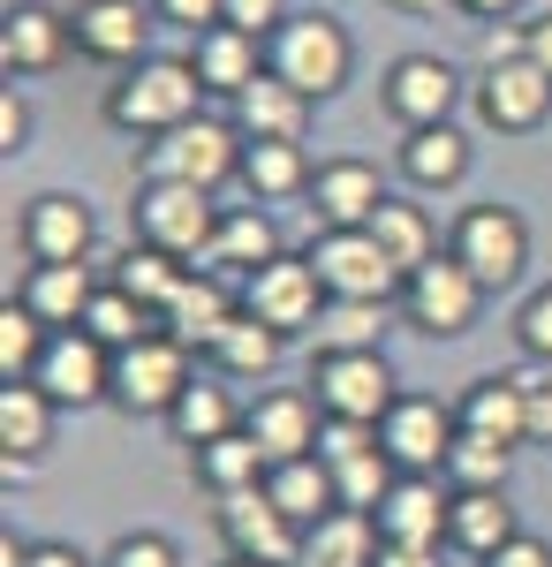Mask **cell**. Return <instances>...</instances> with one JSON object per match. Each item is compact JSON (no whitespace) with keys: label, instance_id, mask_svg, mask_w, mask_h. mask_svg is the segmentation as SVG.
Masks as SVG:
<instances>
[{"label":"cell","instance_id":"obj_3","mask_svg":"<svg viewBox=\"0 0 552 567\" xmlns=\"http://www.w3.org/2000/svg\"><path fill=\"white\" fill-rule=\"evenodd\" d=\"M136 182H190V189H227L243 182V130L219 122V114H197L182 130L152 136L136 152Z\"/></svg>","mask_w":552,"mask_h":567},{"label":"cell","instance_id":"obj_44","mask_svg":"<svg viewBox=\"0 0 552 567\" xmlns=\"http://www.w3.org/2000/svg\"><path fill=\"white\" fill-rule=\"evenodd\" d=\"M514 349H522V363L552 371V280H538L522 296V310H514Z\"/></svg>","mask_w":552,"mask_h":567},{"label":"cell","instance_id":"obj_32","mask_svg":"<svg viewBox=\"0 0 552 567\" xmlns=\"http://www.w3.org/2000/svg\"><path fill=\"white\" fill-rule=\"evenodd\" d=\"M53 432H61V409H53L31 379H23V386H0V446H8L0 470H8V477H23L45 446H53Z\"/></svg>","mask_w":552,"mask_h":567},{"label":"cell","instance_id":"obj_41","mask_svg":"<svg viewBox=\"0 0 552 567\" xmlns=\"http://www.w3.org/2000/svg\"><path fill=\"white\" fill-rule=\"evenodd\" d=\"M106 280H122L129 296H136V303H144L152 318H160V310L174 303V288L190 280V265H182V258H167V250H144V243H129L122 258H114V272H106Z\"/></svg>","mask_w":552,"mask_h":567},{"label":"cell","instance_id":"obj_19","mask_svg":"<svg viewBox=\"0 0 552 567\" xmlns=\"http://www.w3.org/2000/svg\"><path fill=\"white\" fill-rule=\"evenodd\" d=\"M69 53H76V31H69L61 8L16 0V8L0 16V69H8V84H39V76H53Z\"/></svg>","mask_w":552,"mask_h":567},{"label":"cell","instance_id":"obj_46","mask_svg":"<svg viewBox=\"0 0 552 567\" xmlns=\"http://www.w3.org/2000/svg\"><path fill=\"white\" fill-rule=\"evenodd\" d=\"M288 16H296L288 0H227V16H219V23H235V31H251V39H273Z\"/></svg>","mask_w":552,"mask_h":567},{"label":"cell","instance_id":"obj_43","mask_svg":"<svg viewBox=\"0 0 552 567\" xmlns=\"http://www.w3.org/2000/svg\"><path fill=\"white\" fill-rule=\"evenodd\" d=\"M45 341H53V326H45L39 310H23L16 296L0 303V386H23L31 371H39Z\"/></svg>","mask_w":552,"mask_h":567},{"label":"cell","instance_id":"obj_38","mask_svg":"<svg viewBox=\"0 0 552 567\" xmlns=\"http://www.w3.org/2000/svg\"><path fill=\"white\" fill-rule=\"evenodd\" d=\"M280 349H288V333H273V326H257L251 310L219 333V349L205 355L219 379H235V386H265L273 371H280Z\"/></svg>","mask_w":552,"mask_h":567},{"label":"cell","instance_id":"obj_54","mask_svg":"<svg viewBox=\"0 0 552 567\" xmlns=\"http://www.w3.org/2000/svg\"><path fill=\"white\" fill-rule=\"evenodd\" d=\"M462 16H477V23H508V16H522L530 0H454Z\"/></svg>","mask_w":552,"mask_h":567},{"label":"cell","instance_id":"obj_25","mask_svg":"<svg viewBox=\"0 0 552 567\" xmlns=\"http://www.w3.org/2000/svg\"><path fill=\"white\" fill-rule=\"evenodd\" d=\"M243 416H251V401L235 393V379H219V371H197L190 386H182V401L167 409V432H174V446H213V439H227V432H243Z\"/></svg>","mask_w":552,"mask_h":567},{"label":"cell","instance_id":"obj_35","mask_svg":"<svg viewBox=\"0 0 552 567\" xmlns=\"http://www.w3.org/2000/svg\"><path fill=\"white\" fill-rule=\"evenodd\" d=\"M379 523L356 515V507H334L326 523L303 529V560L296 567H379Z\"/></svg>","mask_w":552,"mask_h":567},{"label":"cell","instance_id":"obj_10","mask_svg":"<svg viewBox=\"0 0 552 567\" xmlns=\"http://www.w3.org/2000/svg\"><path fill=\"white\" fill-rule=\"evenodd\" d=\"M303 258L318 265L326 296H340V303H401V272L364 227H318Z\"/></svg>","mask_w":552,"mask_h":567},{"label":"cell","instance_id":"obj_21","mask_svg":"<svg viewBox=\"0 0 552 567\" xmlns=\"http://www.w3.org/2000/svg\"><path fill=\"white\" fill-rule=\"evenodd\" d=\"M243 432H251L273 462H296V454H318V439H326V409H318V393H310V386H257Z\"/></svg>","mask_w":552,"mask_h":567},{"label":"cell","instance_id":"obj_23","mask_svg":"<svg viewBox=\"0 0 552 567\" xmlns=\"http://www.w3.org/2000/svg\"><path fill=\"white\" fill-rule=\"evenodd\" d=\"M447 507H454V484L447 477H393L371 523L386 545H447Z\"/></svg>","mask_w":552,"mask_h":567},{"label":"cell","instance_id":"obj_37","mask_svg":"<svg viewBox=\"0 0 552 567\" xmlns=\"http://www.w3.org/2000/svg\"><path fill=\"white\" fill-rule=\"evenodd\" d=\"M265 470H273V454H265L251 432H227V439H213V446L190 454V477H197V492H213V499H227V492H257Z\"/></svg>","mask_w":552,"mask_h":567},{"label":"cell","instance_id":"obj_14","mask_svg":"<svg viewBox=\"0 0 552 567\" xmlns=\"http://www.w3.org/2000/svg\"><path fill=\"white\" fill-rule=\"evenodd\" d=\"M454 439H462V416L447 401H431V393H401L379 416V446L393 454L401 477H439L447 454H454Z\"/></svg>","mask_w":552,"mask_h":567},{"label":"cell","instance_id":"obj_31","mask_svg":"<svg viewBox=\"0 0 552 567\" xmlns=\"http://www.w3.org/2000/svg\"><path fill=\"white\" fill-rule=\"evenodd\" d=\"M508 537H522L508 492H454V507H447V553H462L469 567H484Z\"/></svg>","mask_w":552,"mask_h":567},{"label":"cell","instance_id":"obj_53","mask_svg":"<svg viewBox=\"0 0 552 567\" xmlns=\"http://www.w3.org/2000/svg\"><path fill=\"white\" fill-rule=\"evenodd\" d=\"M522 53L552 76V16H530V23H522Z\"/></svg>","mask_w":552,"mask_h":567},{"label":"cell","instance_id":"obj_2","mask_svg":"<svg viewBox=\"0 0 552 567\" xmlns=\"http://www.w3.org/2000/svg\"><path fill=\"white\" fill-rule=\"evenodd\" d=\"M265 69L280 76V84H296L310 106H326L348 91L356 76V39H348V23L326 16V8H296L273 39H265Z\"/></svg>","mask_w":552,"mask_h":567},{"label":"cell","instance_id":"obj_45","mask_svg":"<svg viewBox=\"0 0 552 567\" xmlns=\"http://www.w3.org/2000/svg\"><path fill=\"white\" fill-rule=\"evenodd\" d=\"M99 567H182V545H174L167 529H122L99 553Z\"/></svg>","mask_w":552,"mask_h":567},{"label":"cell","instance_id":"obj_26","mask_svg":"<svg viewBox=\"0 0 552 567\" xmlns=\"http://www.w3.org/2000/svg\"><path fill=\"white\" fill-rule=\"evenodd\" d=\"M386 189L379 167L371 159H318V182H310V219L318 227H371V213H379Z\"/></svg>","mask_w":552,"mask_h":567},{"label":"cell","instance_id":"obj_1","mask_svg":"<svg viewBox=\"0 0 552 567\" xmlns=\"http://www.w3.org/2000/svg\"><path fill=\"white\" fill-rule=\"evenodd\" d=\"M99 114H106V130L152 144V136H167V130H182V122L205 114V84H197L190 53H152V61H136V69H122V76L106 84Z\"/></svg>","mask_w":552,"mask_h":567},{"label":"cell","instance_id":"obj_22","mask_svg":"<svg viewBox=\"0 0 552 567\" xmlns=\"http://www.w3.org/2000/svg\"><path fill=\"white\" fill-rule=\"evenodd\" d=\"M393 167H401V182H409L417 197H447V189H462V182H469V167H477V144H469L462 122L401 130V144H393Z\"/></svg>","mask_w":552,"mask_h":567},{"label":"cell","instance_id":"obj_33","mask_svg":"<svg viewBox=\"0 0 552 567\" xmlns=\"http://www.w3.org/2000/svg\"><path fill=\"white\" fill-rule=\"evenodd\" d=\"M318 182V159L303 144H243V189L251 205H296Z\"/></svg>","mask_w":552,"mask_h":567},{"label":"cell","instance_id":"obj_20","mask_svg":"<svg viewBox=\"0 0 552 567\" xmlns=\"http://www.w3.org/2000/svg\"><path fill=\"white\" fill-rule=\"evenodd\" d=\"M243 318V280H227V272H205V265H190V280L174 288V303L160 310V333H174L182 349L213 355L219 333Z\"/></svg>","mask_w":552,"mask_h":567},{"label":"cell","instance_id":"obj_49","mask_svg":"<svg viewBox=\"0 0 552 567\" xmlns=\"http://www.w3.org/2000/svg\"><path fill=\"white\" fill-rule=\"evenodd\" d=\"M530 386V424H522V446H552V371H522Z\"/></svg>","mask_w":552,"mask_h":567},{"label":"cell","instance_id":"obj_51","mask_svg":"<svg viewBox=\"0 0 552 567\" xmlns=\"http://www.w3.org/2000/svg\"><path fill=\"white\" fill-rule=\"evenodd\" d=\"M31 567H99L84 553V545H69V537H39V545H31Z\"/></svg>","mask_w":552,"mask_h":567},{"label":"cell","instance_id":"obj_15","mask_svg":"<svg viewBox=\"0 0 552 567\" xmlns=\"http://www.w3.org/2000/svg\"><path fill=\"white\" fill-rule=\"evenodd\" d=\"M213 529H219V545H227L235 560H257V567H296L303 560V529L273 507L265 484H257V492H227V499H213Z\"/></svg>","mask_w":552,"mask_h":567},{"label":"cell","instance_id":"obj_28","mask_svg":"<svg viewBox=\"0 0 552 567\" xmlns=\"http://www.w3.org/2000/svg\"><path fill=\"white\" fill-rule=\"evenodd\" d=\"M227 122L243 130V144H303V136H310V99L265 69V76L235 99V114H227Z\"/></svg>","mask_w":552,"mask_h":567},{"label":"cell","instance_id":"obj_29","mask_svg":"<svg viewBox=\"0 0 552 567\" xmlns=\"http://www.w3.org/2000/svg\"><path fill=\"white\" fill-rule=\"evenodd\" d=\"M91 296H99V265H23V280H16V303L39 310L53 333L84 326Z\"/></svg>","mask_w":552,"mask_h":567},{"label":"cell","instance_id":"obj_16","mask_svg":"<svg viewBox=\"0 0 552 567\" xmlns=\"http://www.w3.org/2000/svg\"><path fill=\"white\" fill-rule=\"evenodd\" d=\"M69 31H76V53L99 61V69H136V61H152V31H160V16H152V0H76L69 8Z\"/></svg>","mask_w":552,"mask_h":567},{"label":"cell","instance_id":"obj_40","mask_svg":"<svg viewBox=\"0 0 552 567\" xmlns=\"http://www.w3.org/2000/svg\"><path fill=\"white\" fill-rule=\"evenodd\" d=\"M514 454H522V446H508V439L462 432V439H454V454H447V470H439V477L454 484V492H508V477H514Z\"/></svg>","mask_w":552,"mask_h":567},{"label":"cell","instance_id":"obj_39","mask_svg":"<svg viewBox=\"0 0 552 567\" xmlns=\"http://www.w3.org/2000/svg\"><path fill=\"white\" fill-rule=\"evenodd\" d=\"M310 355H364V349H386V303H340L326 296L318 326L303 333Z\"/></svg>","mask_w":552,"mask_h":567},{"label":"cell","instance_id":"obj_55","mask_svg":"<svg viewBox=\"0 0 552 567\" xmlns=\"http://www.w3.org/2000/svg\"><path fill=\"white\" fill-rule=\"evenodd\" d=\"M386 8H401V16H439V8H454V0H386Z\"/></svg>","mask_w":552,"mask_h":567},{"label":"cell","instance_id":"obj_27","mask_svg":"<svg viewBox=\"0 0 552 567\" xmlns=\"http://www.w3.org/2000/svg\"><path fill=\"white\" fill-rule=\"evenodd\" d=\"M280 258V227L265 205H219V227H213V250H205V272H227V280H251L257 265Z\"/></svg>","mask_w":552,"mask_h":567},{"label":"cell","instance_id":"obj_47","mask_svg":"<svg viewBox=\"0 0 552 567\" xmlns=\"http://www.w3.org/2000/svg\"><path fill=\"white\" fill-rule=\"evenodd\" d=\"M152 16H160L167 31H190V39H197V31H213L219 16H227V0H152Z\"/></svg>","mask_w":552,"mask_h":567},{"label":"cell","instance_id":"obj_30","mask_svg":"<svg viewBox=\"0 0 552 567\" xmlns=\"http://www.w3.org/2000/svg\"><path fill=\"white\" fill-rule=\"evenodd\" d=\"M454 416H462V432L522 446V424H530V386H522V371H484V379H469L462 401H454Z\"/></svg>","mask_w":552,"mask_h":567},{"label":"cell","instance_id":"obj_5","mask_svg":"<svg viewBox=\"0 0 552 567\" xmlns=\"http://www.w3.org/2000/svg\"><path fill=\"white\" fill-rule=\"evenodd\" d=\"M447 250L477 272V288L484 296H508L514 280L530 272V219L500 205V197H484V205H462L454 227H447Z\"/></svg>","mask_w":552,"mask_h":567},{"label":"cell","instance_id":"obj_24","mask_svg":"<svg viewBox=\"0 0 552 567\" xmlns=\"http://www.w3.org/2000/svg\"><path fill=\"white\" fill-rule=\"evenodd\" d=\"M190 69H197L205 99H227V106H235V99L265 76V39L235 31V23H213V31L190 39Z\"/></svg>","mask_w":552,"mask_h":567},{"label":"cell","instance_id":"obj_48","mask_svg":"<svg viewBox=\"0 0 552 567\" xmlns=\"http://www.w3.org/2000/svg\"><path fill=\"white\" fill-rule=\"evenodd\" d=\"M0 152H8V159H23V152H31V99H23L16 84L0 91Z\"/></svg>","mask_w":552,"mask_h":567},{"label":"cell","instance_id":"obj_8","mask_svg":"<svg viewBox=\"0 0 552 567\" xmlns=\"http://www.w3.org/2000/svg\"><path fill=\"white\" fill-rule=\"evenodd\" d=\"M197 379V349H182L174 333H144V341H129L114 349V409L122 416H160L167 424V409L182 401V386Z\"/></svg>","mask_w":552,"mask_h":567},{"label":"cell","instance_id":"obj_36","mask_svg":"<svg viewBox=\"0 0 552 567\" xmlns=\"http://www.w3.org/2000/svg\"><path fill=\"white\" fill-rule=\"evenodd\" d=\"M265 492H273V507H280V515H288L296 529L326 523V515L340 507L334 470H326L318 454H296V462H273V470H265Z\"/></svg>","mask_w":552,"mask_h":567},{"label":"cell","instance_id":"obj_50","mask_svg":"<svg viewBox=\"0 0 552 567\" xmlns=\"http://www.w3.org/2000/svg\"><path fill=\"white\" fill-rule=\"evenodd\" d=\"M484 567H552V537H538V529H522V537H508L500 553Z\"/></svg>","mask_w":552,"mask_h":567},{"label":"cell","instance_id":"obj_4","mask_svg":"<svg viewBox=\"0 0 552 567\" xmlns=\"http://www.w3.org/2000/svg\"><path fill=\"white\" fill-rule=\"evenodd\" d=\"M213 227H219V205L213 189H190V182H136L129 197V235L144 250H167V258L197 265L213 250Z\"/></svg>","mask_w":552,"mask_h":567},{"label":"cell","instance_id":"obj_52","mask_svg":"<svg viewBox=\"0 0 552 567\" xmlns=\"http://www.w3.org/2000/svg\"><path fill=\"white\" fill-rule=\"evenodd\" d=\"M447 545H379V567H447Z\"/></svg>","mask_w":552,"mask_h":567},{"label":"cell","instance_id":"obj_18","mask_svg":"<svg viewBox=\"0 0 552 567\" xmlns=\"http://www.w3.org/2000/svg\"><path fill=\"white\" fill-rule=\"evenodd\" d=\"M318 462L334 470V492L340 507H356V515H371L386 492H393V454L379 446V424H326V439H318Z\"/></svg>","mask_w":552,"mask_h":567},{"label":"cell","instance_id":"obj_11","mask_svg":"<svg viewBox=\"0 0 552 567\" xmlns=\"http://www.w3.org/2000/svg\"><path fill=\"white\" fill-rule=\"evenodd\" d=\"M462 99H469V76L447 53H401V61H386V76H379V106H386V122H401V130L454 122Z\"/></svg>","mask_w":552,"mask_h":567},{"label":"cell","instance_id":"obj_34","mask_svg":"<svg viewBox=\"0 0 552 567\" xmlns=\"http://www.w3.org/2000/svg\"><path fill=\"white\" fill-rule=\"evenodd\" d=\"M364 235H371L386 258H393V272H401V280H409L417 265L439 258V227H431V213L417 205V197H401V189H393L379 213H371V227H364Z\"/></svg>","mask_w":552,"mask_h":567},{"label":"cell","instance_id":"obj_13","mask_svg":"<svg viewBox=\"0 0 552 567\" xmlns=\"http://www.w3.org/2000/svg\"><path fill=\"white\" fill-rule=\"evenodd\" d=\"M16 243L31 265H91L99 258V213L76 189H39L16 219Z\"/></svg>","mask_w":552,"mask_h":567},{"label":"cell","instance_id":"obj_9","mask_svg":"<svg viewBox=\"0 0 552 567\" xmlns=\"http://www.w3.org/2000/svg\"><path fill=\"white\" fill-rule=\"evenodd\" d=\"M310 393L326 409V424H379L386 409L401 401V379L386 349H364V355H310Z\"/></svg>","mask_w":552,"mask_h":567},{"label":"cell","instance_id":"obj_12","mask_svg":"<svg viewBox=\"0 0 552 567\" xmlns=\"http://www.w3.org/2000/svg\"><path fill=\"white\" fill-rule=\"evenodd\" d=\"M243 310H251L257 326L303 341L318 326V310H326V280H318V265L303 258V250H280L273 265H257L251 280H243Z\"/></svg>","mask_w":552,"mask_h":567},{"label":"cell","instance_id":"obj_56","mask_svg":"<svg viewBox=\"0 0 552 567\" xmlns=\"http://www.w3.org/2000/svg\"><path fill=\"white\" fill-rule=\"evenodd\" d=\"M219 567H257V560H235V553H227V560H219Z\"/></svg>","mask_w":552,"mask_h":567},{"label":"cell","instance_id":"obj_17","mask_svg":"<svg viewBox=\"0 0 552 567\" xmlns=\"http://www.w3.org/2000/svg\"><path fill=\"white\" fill-rule=\"evenodd\" d=\"M31 386H39L53 409H99V401L114 393V349H99L84 326H69V333L45 341Z\"/></svg>","mask_w":552,"mask_h":567},{"label":"cell","instance_id":"obj_42","mask_svg":"<svg viewBox=\"0 0 552 567\" xmlns=\"http://www.w3.org/2000/svg\"><path fill=\"white\" fill-rule=\"evenodd\" d=\"M84 333L99 349H129V341H144V333H160V318L136 303L122 280H99V296H91V310H84Z\"/></svg>","mask_w":552,"mask_h":567},{"label":"cell","instance_id":"obj_7","mask_svg":"<svg viewBox=\"0 0 552 567\" xmlns=\"http://www.w3.org/2000/svg\"><path fill=\"white\" fill-rule=\"evenodd\" d=\"M477 318H484V288H477V272H469L454 250H439L431 265H417V272L401 280V326H409V333H425V341H462V333H477Z\"/></svg>","mask_w":552,"mask_h":567},{"label":"cell","instance_id":"obj_6","mask_svg":"<svg viewBox=\"0 0 552 567\" xmlns=\"http://www.w3.org/2000/svg\"><path fill=\"white\" fill-rule=\"evenodd\" d=\"M469 114L492 136H538L552 122V76L530 53H484V69L469 84Z\"/></svg>","mask_w":552,"mask_h":567}]
</instances>
